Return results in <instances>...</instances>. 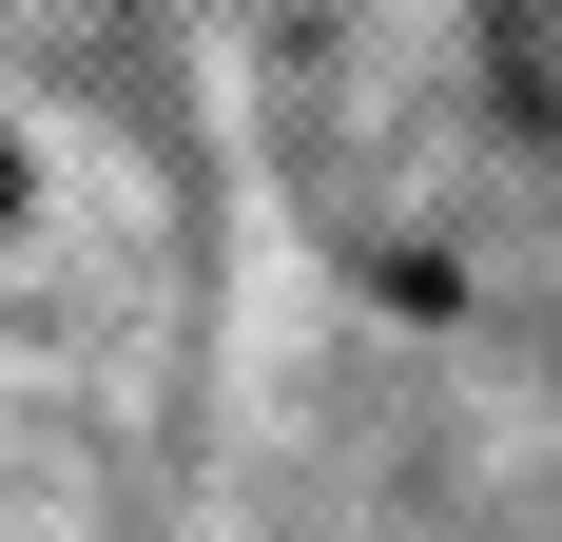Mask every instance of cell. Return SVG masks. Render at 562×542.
Segmentation results:
<instances>
[{
    "label": "cell",
    "mask_w": 562,
    "mask_h": 542,
    "mask_svg": "<svg viewBox=\"0 0 562 542\" xmlns=\"http://www.w3.org/2000/svg\"><path fill=\"white\" fill-rule=\"evenodd\" d=\"M272 156L369 291L562 349V0H291Z\"/></svg>",
    "instance_id": "cell-1"
},
{
    "label": "cell",
    "mask_w": 562,
    "mask_h": 542,
    "mask_svg": "<svg viewBox=\"0 0 562 542\" xmlns=\"http://www.w3.org/2000/svg\"><path fill=\"white\" fill-rule=\"evenodd\" d=\"M194 407V233L156 156L0 78V542H116Z\"/></svg>",
    "instance_id": "cell-2"
}]
</instances>
